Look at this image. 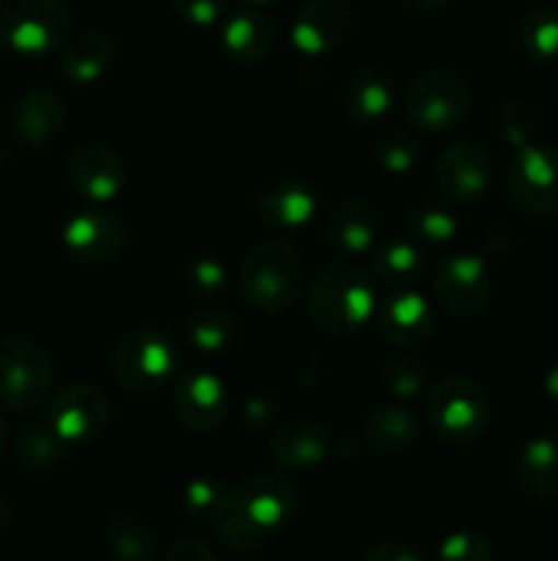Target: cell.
I'll list each match as a JSON object with an SVG mask.
<instances>
[{
  "label": "cell",
  "instance_id": "1",
  "mask_svg": "<svg viewBox=\"0 0 558 561\" xmlns=\"http://www.w3.org/2000/svg\"><path fill=\"white\" fill-rule=\"evenodd\" d=\"M306 312L321 332L348 337L359 332L375 312V294L359 266L334 261L315 274L306 294Z\"/></svg>",
  "mask_w": 558,
  "mask_h": 561
},
{
  "label": "cell",
  "instance_id": "2",
  "mask_svg": "<svg viewBox=\"0 0 558 561\" xmlns=\"http://www.w3.org/2000/svg\"><path fill=\"white\" fill-rule=\"evenodd\" d=\"M239 290L257 312L277 316L290 310L304 290V261L299 250L279 239L260 241L241 263Z\"/></svg>",
  "mask_w": 558,
  "mask_h": 561
},
{
  "label": "cell",
  "instance_id": "3",
  "mask_svg": "<svg viewBox=\"0 0 558 561\" xmlns=\"http://www.w3.org/2000/svg\"><path fill=\"white\" fill-rule=\"evenodd\" d=\"M0 36L25 58H44L69 44L71 14L60 0H9L0 9Z\"/></svg>",
  "mask_w": 558,
  "mask_h": 561
},
{
  "label": "cell",
  "instance_id": "4",
  "mask_svg": "<svg viewBox=\"0 0 558 561\" xmlns=\"http://www.w3.org/2000/svg\"><path fill=\"white\" fill-rule=\"evenodd\" d=\"M427 416L441 438L470 444L490 425V400L468 376H446L427 392Z\"/></svg>",
  "mask_w": 558,
  "mask_h": 561
},
{
  "label": "cell",
  "instance_id": "5",
  "mask_svg": "<svg viewBox=\"0 0 558 561\" xmlns=\"http://www.w3.org/2000/svg\"><path fill=\"white\" fill-rule=\"evenodd\" d=\"M470 82L463 71L427 69L410 82L405 93V113L416 129L425 131H446L457 126L470 110Z\"/></svg>",
  "mask_w": 558,
  "mask_h": 561
},
{
  "label": "cell",
  "instance_id": "6",
  "mask_svg": "<svg viewBox=\"0 0 558 561\" xmlns=\"http://www.w3.org/2000/svg\"><path fill=\"white\" fill-rule=\"evenodd\" d=\"M53 359L25 337L0 340V405L11 411L36 409L53 389Z\"/></svg>",
  "mask_w": 558,
  "mask_h": 561
},
{
  "label": "cell",
  "instance_id": "7",
  "mask_svg": "<svg viewBox=\"0 0 558 561\" xmlns=\"http://www.w3.org/2000/svg\"><path fill=\"white\" fill-rule=\"evenodd\" d=\"M178 362L181 356L175 343L156 329H140V332L126 334L113 351L115 378L135 392L162 389L175 376Z\"/></svg>",
  "mask_w": 558,
  "mask_h": 561
},
{
  "label": "cell",
  "instance_id": "8",
  "mask_svg": "<svg viewBox=\"0 0 558 561\" xmlns=\"http://www.w3.org/2000/svg\"><path fill=\"white\" fill-rule=\"evenodd\" d=\"M113 420L109 398L93 383H69L49 400L47 427L63 444H91Z\"/></svg>",
  "mask_w": 558,
  "mask_h": 561
},
{
  "label": "cell",
  "instance_id": "9",
  "mask_svg": "<svg viewBox=\"0 0 558 561\" xmlns=\"http://www.w3.org/2000/svg\"><path fill=\"white\" fill-rule=\"evenodd\" d=\"M509 197L523 211H558V148L520 146L507 168Z\"/></svg>",
  "mask_w": 558,
  "mask_h": 561
},
{
  "label": "cell",
  "instance_id": "10",
  "mask_svg": "<svg viewBox=\"0 0 558 561\" xmlns=\"http://www.w3.org/2000/svg\"><path fill=\"white\" fill-rule=\"evenodd\" d=\"M233 507L260 535L271 540L277 531H282L293 520L295 510H299V491L288 477L260 471V474H252L241 482L233 496Z\"/></svg>",
  "mask_w": 558,
  "mask_h": 561
},
{
  "label": "cell",
  "instance_id": "11",
  "mask_svg": "<svg viewBox=\"0 0 558 561\" xmlns=\"http://www.w3.org/2000/svg\"><path fill=\"white\" fill-rule=\"evenodd\" d=\"M432 175L443 197L454 203H474L490 192L492 159L481 142L457 140L443 148Z\"/></svg>",
  "mask_w": 558,
  "mask_h": 561
},
{
  "label": "cell",
  "instance_id": "12",
  "mask_svg": "<svg viewBox=\"0 0 558 561\" xmlns=\"http://www.w3.org/2000/svg\"><path fill=\"white\" fill-rule=\"evenodd\" d=\"M432 290L449 312L460 318L479 316L490 301V272L476 255L443 257L432 272Z\"/></svg>",
  "mask_w": 558,
  "mask_h": 561
},
{
  "label": "cell",
  "instance_id": "13",
  "mask_svg": "<svg viewBox=\"0 0 558 561\" xmlns=\"http://www.w3.org/2000/svg\"><path fill=\"white\" fill-rule=\"evenodd\" d=\"M173 409L181 425L195 433H213L224 425L230 411L222 378L208 370H189L175 381Z\"/></svg>",
  "mask_w": 558,
  "mask_h": 561
},
{
  "label": "cell",
  "instance_id": "14",
  "mask_svg": "<svg viewBox=\"0 0 558 561\" xmlns=\"http://www.w3.org/2000/svg\"><path fill=\"white\" fill-rule=\"evenodd\" d=\"M353 11L348 0H306L290 27V42L306 58H321L348 42Z\"/></svg>",
  "mask_w": 558,
  "mask_h": 561
},
{
  "label": "cell",
  "instance_id": "15",
  "mask_svg": "<svg viewBox=\"0 0 558 561\" xmlns=\"http://www.w3.org/2000/svg\"><path fill=\"white\" fill-rule=\"evenodd\" d=\"M66 175H69V184L93 203L113 201L129 184V173H126V162L120 159V153L102 142L77 146L66 157Z\"/></svg>",
  "mask_w": 558,
  "mask_h": 561
},
{
  "label": "cell",
  "instance_id": "16",
  "mask_svg": "<svg viewBox=\"0 0 558 561\" xmlns=\"http://www.w3.org/2000/svg\"><path fill=\"white\" fill-rule=\"evenodd\" d=\"M129 244V228L118 214L80 211L66 222L63 247L82 263H109Z\"/></svg>",
  "mask_w": 558,
  "mask_h": 561
},
{
  "label": "cell",
  "instance_id": "17",
  "mask_svg": "<svg viewBox=\"0 0 558 561\" xmlns=\"http://www.w3.org/2000/svg\"><path fill=\"white\" fill-rule=\"evenodd\" d=\"M255 211L263 225L274 230H299L317 214V197L310 186L293 175H274L260 184L255 195Z\"/></svg>",
  "mask_w": 558,
  "mask_h": 561
},
{
  "label": "cell",
  "instance_id": "18",
  "mask_svg": "<svg viewBox=\"0 0 558 561\" xmlns=\"http://www.w3.org/2000/svg\"><path fill=\"white\" fill-rule=\"evenodd\" d=\"M11 126L31 148H44L66 129V104L49 88H27L11 107Z\"/></svg>",
  "mask_w": 558,
  "mask_h": 561
},
{
  "label": "cell",
  "instance_id": "19",
  "mask_svg": "<svg viewBox=\"0 0 558 561\" xmlns=\"http://www.w3.org/2000/svg\"><path fill=\"white\" fill-rule=\"evenodd\" d=\"M323 236L334 252L345 257H359L370 252L377 239V214L361 197H345L328 208L323 219Z\"/></svg>",
  "mask_w": 558,
  "mask_h": 561
},
{
  "label": "cell",
  "instance_id": "20",
  "mask_svg": "<svg viewBox=\"0 0 558 561\" xmlns=\"http://www.w3.org/2000/svg\"><path fill=\"white\" fill-rule=\"evenodd\" d=\"M377 329L394 345H419L435 329V312L421 294L399 290L377 310Z\"/></svg>",
  "mask_w": 558,
  "mask_h": 561
},
{
  "label": "cell",
  "instance_id": "21",
  "mask_svg": "<svg viewBox=\"0 0 558 561\" xmlns=\"http://www.w3.org/2000/svg\"><path fill=\"white\" fill-rule=\"evenodd\" d=\"M268 447L284 469H315L328 458V431L315 420H293L274 433Z\"/></svg>",
  "mask_w": 558,
  "mask_h": 561
},
{
  "label": "cell",
  "instance_id": "22",
  "mask_svg": "<svg viewBox=\"0 0 558 561\" xmlns=\"http://www.w3.org/2000/svg\"><path fill=\"white\" fill-rule=\"evenodd\" d=\"M345 113L350 115V121L361 126H375L392 113L394 104V85L392 77L383 69L375 66H364V69L356 71L350 77V82L345 85L342 93Z\"/></svg>",
  "mask_w": 558,
  "mask_h": 561
},
{
  "label": "cell",
  "instance_id": "23",
  "mask_svg": "<svg viewBox=\"0 0 558 561\" xmlns=\"http://www.w3.org/2000/svg\"><path fill=\"white\" fill-rule=\"evenodd\" d=\"M222 47L228 58H233L235 64H263L274 49L271 20L255 9L235 11L233 16H228L222 27Z\"/></svg>",
  "mask_w": 558,
  "mask_h": 561
},
{
  "label": "cell",
  "instance_id": "24",
  "mask_svg": "<svg viewBox=\"0 0 558 561\" xmlns=\"http://www.w3.org/2000/svg\"><path fill=\"white\" fill-rule=\"evenodd\" d=\"M115 58L113 42L102 31H85L77 38H69L60 49V75L71 85H93L107 75Z\"/></svg>",
  "mask_w": 558,
  "mask_h": 561
},
{
  "label": "cell",
  "instance_id": "25",
  "mask_svg": "<svg viewBox=\"0 0 558 561\" xmlns=\"http://www.w3.org/2000/svg\"><path fill=\"white\" fill-rule=\"evenodd\" d=\"M419 420L403 405H381L364 422V438L377 455H405L419 444Z\"/></svg>",
  "mask_w": 558,
  "mask_h": 561
},
{
  "label": "cell",
  "instance_id": "26",
  "mask_svg": "<svg viewBox=\"0 0 558 561\" xmlns=\"http://www.w3.org/2000/svg\"><path fill=\"white\" fill-rule=\"evenodd\" d=\"M518 482L528 496H558V442L550 436L531 438L518 455Z\"/></svg>",
  "mask_w": 558,
  "mask_h": 561
},
{
  "label": "cell",
  "instance_id": "27",
  "mask_svg": "<svg viewBox=\"0 0 558 561\" xmlns=\"http://www.w3.org/2000/svg\"><path fill=\"white\" fill-rule=\"evenodd\" d=\"M66 444L55 436L49 427H22L14 442V458L22 469L36 471V474H49L63 463Z\"/></svg>",
  "mask_w": 558,
  "mask_h": 561
},
{
  "label": "cell",
  "instance_id": "28",
  "mask_svg": "<svg viewBox=\"0 0 558 561\" xmlns=\"http://www.w3.org/2000/svg\"><path fill=\"white\" fill-rule=\"evenodd\" d=\"M372 268H375L377 279H383L392 288H408L425 274V257H421L419 247L397 239L375 252Z\"/></svg>",
  "mask_w": 558,
  "mask_h": 561
},
{
  "label": "cell",
  "instance_id": "29",
  "mask_svg": "<svg viewBox=\"0 0 558 561\" xmlns=\"http://www.w3.org/2000/svg\"><path fill=\"white\" fill-rule=\"evenodd\" d=\"M104 546L118 561H148L156 553V537L142 520L115 518L104 529Z\"/></svg>",
  "mask_w": 558,
  "mask_h": 561
},
{
  "label": "cell",
  "instance_id": "30",
  "mask_svg": "<svg viewBox=\"0 0 558 561\" xmlns=\"http://www.w3.org/2000/svg\"><path fill=\"white\" fill-rule=\"evenodd\" d=\"M230 502H233V496L217 477H197L184 488L186 513L200 520V524L217 526L219 518L228 513Z\"/></svg>",
  "mask_w": 558,
  "mask_h": 561
},
{
  "label": "cell",
  "instance_id": "31",
  "mask_svg": "<svg viewBox=\"0 0 558 561\" xmlns=\"http://www.w3.org/2000/svg\"><path fill=\"white\" fill-rule=\"evenodd\" d=\"M235 340V321L230 312L217 310H202L191 318L189 323V343L195 345L202 354H219L228 348Z\"/></svg>",
  "mask_w": 558,
  "mask_h": 561
},
{
  "label": "cell",
  "instance_id": "32",
  "mask_svg": "<svg viewBox=\"0 0 558 561\" xmlns=\"http://www.w3.org/2000/svg\"><path fill=\"white\" fill-rule=\"evenodd\" d=\"M377 381H381V387L386 389L388 394H394L397 400H410L416 398V394H421L427 376L419 359H410V356H388V359L377 367Z\"/></svg>",
  "mask_w": 558,
  "mask_h": 561
},
{
  "label": "cell",
  "instance_id": "33",
  "mask_svg": "<svg viewBox=\"0 0 558 561\" xmlns=\"http://www.w3.org/2000/svg\"><path fill=\"white\" fill-rule=\"evenodd\" d=\"M421 157V148L419 140H416L410 131L397 129V131H388V135L381 137L375 148V162L377 168L386 170L392 175H405L419 164Z\"/></svg>",
  "mask_w": 558,
  "mask_h": 561
},
{
  "label": "cell",
  "instance_id": "34",
  "mask_svg": "<svg viewBox=\"0 0 558 561\" xmlns=\"http://www.w3.org/2000/svg\"><path fill=\"white\" fill-rule=\"evenodd\" d=\"M525 53L536 60L558 58V11H534L520 27Z\"/></svg>",
  "mask_w": 558,
  "mask_h": 561
},
{
  "label": "cell",
  "instance_id": "35",
  "mask_svg": "<svg viewBox=\"0 0 558 561\" xmlns=\"http://www.w3.org/2000/svg\"><path fill=\"white\" fill-rule=\"evenodd\" d=\"M230 285H233L230 268L219 257H197L186 266V288L197 299H219L228 294Z\"/></svg>",
  "mask_w": 558,
  "mask_h": 561
},
{
  "label": "cell",
  "instance_id": "36",
  "mask_svg": "<svg viewBox=\"0 0 558 561\" xmlns=\"http://www.w3.org/2000/svg\"><path fill=\"white\" fill-rule=\"evenodd\" d=\"M408 225L416 239L427 241V244H446L457 236V219L435 203H419L416 208H410Z\"/></svg>",
  "mask_w": 558,
  "mask_h": 561
},
{
  "label": "cell",
  "instance_id": "37",
  "mask_svg": "<svg viewBox=\"0 0 558 561\" xmlns=\"http://www.w3.org/2000/svg\"><path fill=\"white\" fill-rule=\"evenodd\" d=\"M217 535L219 540L224 542V548H230V551H241V553L255 551V548H260L263 542H268V537L260 535V531H257L255 526H252L249 520L233 507V502H230L228 513L219 518Z\"/></svg>",
  "mask_w": 558,
  "mask_h": 561
},
{
  "label": "cell",
  "instance_id": "38",
  "mask_svg": "<svg viewBox=\"0 0 558 561\" xmlns=\"http://www.w3.org/2000/svg\"><path fill=\"white\" fill-rule=\"evenodd\" d=\"M438 561H492V546L479 531H457L441 542Z\"/></svg>",
  "mask_w": 558,
  "mask_h": 561
},
{
  "label": "cell",
  "instance_id": "39",
  "mask_svg": "<svg viewBox=\"0 0 558 561\" xmlns=\"http://www.w3.org/2000/svg\"><path fill=\"white\" fill-rule=\"evenodd\" d=\"M228 0H173V11L191 27H211L222 20Z\"/></svg>",
  "mask_w": 558,
  "mask_h": 561
},
{
  "label": "cell",
  "instance_id": "40",
  "mask_svg": "<svg viewBox=\"0 0 558 561\" xmlns=\"http://www.w3.org/2000/svg\"><path fill=\"white\" fill-rule=\"evenodd\" d=\"M361 561H425L419 557V551H414L410 546L403 542H381V546H372L370 551L361 557Z\"/></svg>",
  "mask_w": 558,
  "mask_h": 561
},
{
  "label": "cell",
  "instance_id": "41",
  "mask_svg": "<svg viewBox=\"0 0 558 561\" xmlns=\"http://www.w3.org/2000/svg\"><path fill=\"white\" fill-rule=\"evenodd\" d=\"M164 561H217L213 551L200 540H181L178 546L170 548Z\"/></svg>",
  "mask_w": 558,
  "mask_h": 561
},
{
  "label": "cell",
  "instance_id": "42",
  "mask_svg": "<svg viewBox=\"0 0 558 561\" xmlns=\"http://www.w3.org/2000/svg\"><path fill=\"white\" fill-rule=\"evenodd\" d=\"M545 392H547V398H550V403L558 409V359L553 362L550 370H547V376H545Z\"/></svg>",
  "mask_w": 558,
  "mask_h": 561
},
{
  "label": "cell",
  "instance_id": "43",
  "mask_svg": "<svg viewBox=\"0 0 558 561\" xmlns=\"http://www.w3.org/2000/svg\"><path fill=\"white\" fill-rule=\"evenodd\" d=\"M408 3L414 5L416 11H425V14H432V11L446 9V5L452 3V0H408Z\"/></svg>",
  "mask_w": 558,
  "mask_h": 561
},
{
  "label": "cell",
  "instance_id": "44",
  "mask_svg": "<svg viewBox=\"0 0 558 561\" xmlns=\"http://www.w3.org/2000/svg\"><path fill=\"white\" fill-rule=\"evenodd\" d=\"M9 520H11V504H9V499L0 493V529H5V526H9Z\"/></svg>",
  "mask_w": 558,
  "mask_h": 561
},
{
  "label": "cell",
  "instance_id": "45",
  "mask_svg": "<svg viewBox=\"0 0 558 561\" xmlns=\"http://www.w3.org/2000/svg\"><path fill=\"white\" fill-rule=\"evenodd\" d=\"M3 447H5V420L3 414H0V453H3Z\"/></svg>",
  "mask_w": 558,
  "mask_h": 561
},
{
  "label": "cell",
  "instance_id": "46",
  "mask_svg": "<svg viewBox=\"0 0 558 561\" xmlns=\"http://www.w3.org/2000/svg\"><path fill=\"white\" fill-rule=\"evenodd\" d=\"M244 3H249V5H266V3H271V0H244Z\"/></svg>",
  "mask_w": 558,
  "mask_h": 561
},
{
  "label": "cell",
  "instance_id": "47",
  "mask_svg": "<svg viewBox=\"0 0 558 561\" xmlns=\"http://www.w3.org/2000/svg\"><path fill=\"white\" fill-rule=\"evenodd\" d=\"M3 47H5V42H3V36H0V58H3Z\"/></svg>",
  "mask_w": 558,
  "mask_h": 561
},
{
  "label": "cell",
  "instance_id": "48",
  "mask_svg": "<svg viewBox=\"0 0 558 561\" xmlns=\"http://www.w3.org/2000/svg\"><path fill=\"white\" fill-rule=\"evenodd\" d=\"M0 9H3V0H0Z\"/></svg>",
  "mask_w": 558,
  "mask_h": 561
}]
</instances>
